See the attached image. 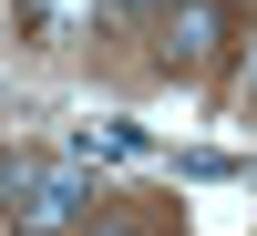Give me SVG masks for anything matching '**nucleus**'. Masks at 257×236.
I'll return each mask as SVG.
<instances>
[{
	"label": "nucleus",
	"mask_w": 257,
	"mask_h": 236,
	"mask_svg": "<svg viewBox=\"0 0 257 236\" xmlns=\"http://www.w3.org/2000/svg\"><path fill=\"white\" fill-rule=\"evenodd\" d=\"M0 205H11L21 236H62L82 216V175L72 164H31V154H0Z\"/></svg>",
	"instance_id": "1"
},
{
	"label": "nucleus",
	"mask_w": 257,
	"mask_h": 236,
	"mask_svg": "<svg viewBox=\"0 0 257 236\" xmlns=\"http://www.w3.org/2000/svg\"><path fill=\"white\" fill-rule=\"evenodd\" d=\"M155 52H165V72H206V62H216V41H226V11L216 0H185V11H165L155 21Z\"/></svg>",
	"instance_id": "2"
},
{
	"label": "nucleus",
	"mask_w": 257,
	"mask_h": 236,
	"mask_svg": "<svg viewBox=\"0 0 257 236\" xmlns=\"http://www.w3.org/2000/svg\"><path fill=\"white\" fill-rule=\"evenodd\" d=\"M72 154H103V164H134V154H144V134H134V123H93V134H72Z\"/></svg>",
	"instance_id": "3"
},
{
	"label": "nucleus",
	"mask_w": 257,
	"mask_h": 236,
	"mask_svg": "<svg viewBox=\"0 0 257 236\" xmlns=\"http://www.w3.org/2000/svg\"><path fill=\"white\" fill-rule=\"evenodd\" d=\"M113 21H165V11H185V0H103Z\"/></svg>",
	"instance_id": "4"
},
{
	"label": "nucleus",
	"mask_w": 257,
	"mask_h": 236,
	"mask_svg": "<svg viewBox=\"0 0 257 236\" xmlns=\"http://www.w3.org/2000/svg\"><path fill=\"white\" fill-rule=\"evenodd\" d=\"M62 236H123V216H72Z\"/></svg>",
	"instance_id": "5"
},
{
	"label": "nucleus",
	"mask_w": 257,
	"mask_h": 236,
	"mask_svg": "<svg viewBox=\"0 0 257 236\" xmlns=\"http://www.w3.org/2000/svg\"><path fill=\"white\" fill-rule=\"evenodd\" d=\"M247 113H257V52H247Z\"/></svg>",
	"instance_id": "6"
},
{
	"label": "nucleus",
	"mask_w": 257,
	"mask_h": 236,
	"mask_svg": "<svg viewBox=\"0 0 257 236\" xmlns=\"http://www.w3.org/2000/svg\"><path fill=\"white\" fill-rule=\"evenodd\" d=\"M41 11H93V0H41Z\"/></svg>",
	"instance_id": "7"
}]
</instances>
